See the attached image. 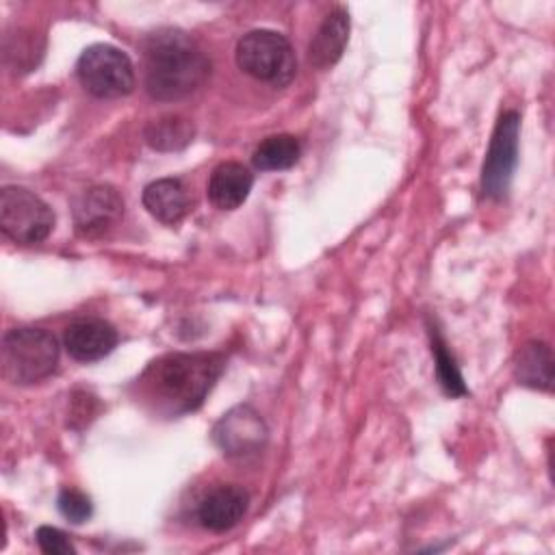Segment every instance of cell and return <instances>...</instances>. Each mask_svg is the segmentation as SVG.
I'll return each mask as SVG.
<instances>
[{"label": "cell", "instance_id": "obj_9", "mask_svg": "<svg viewBox=\"0 0 555 555\" xmlns=\"http://www.w3.org/2000/svg\"><path fill=\"white\" fill-rule=\"evenodd\" d=\"M267 425L251 405L228 410L212 427V440L228 457H247L267 442Z\"/></svg>", "mask_w": 555, "mask_h": 555}, {"label": "cell", "instance_id": "obj_21", "mask_svg": "<svg viewBox=\"0 0 555 555\" xmlns=\"http://www.w3.org/2000/svg\"><path fill=\"white\" fill-rule=\"evenodd\" d=\"M35 540H37L39 548L48 555H74L76 553L69 538L61 529L50 527V525H41L35 531Z\"/></svg>", "mask_w": 555, "mask_h": 555}, {"label": "cell", "instance_id": "obj_19", "mask_svg": "<svg viewBox=\"0 0 555 555\" xmlns=\"http://www.w3.org/2000/svg\"><path fill=\"white\" fill-rule=\"evenodd\" d=\"M41 46H37V37L26 30H17L15 39H4V59L7 63H13L17 69H33L41 59Z\"/></svg>", "mask_w": 555, "mask_h": 555}, {"label": "cell", "instance_id": "obj_3", "mask_svg": "<svg viewBox=\"0 0 555 555\" xmlns=\"http://www.w3.org/2000/svg\"><path fill=\"white\" fill-rule=\"evenodd\" d=\"M59 362L56 338L41 327H15L2 338V375L11 384H35Z\"/></svg>", "mask_w": 555, "mask_h": 555}, {"label": "cell", "instance_id": "obj_6", "mask_svg": "<svg viewBox=\"0 0 555 555\" xmlns=\"http://www.w3.org/2000/svg\"><path fill=\"white\" fill-rule=\"evenodd\" d=\"M0 228L20 245L41 243L54 228V212L37 193L24 186H2Z\"/></svg>", "mask_w": 555, "mask_h": 555}, {"label": "cell", "instance_id": "obj_7", "mask_svg": "<svg viewBox=\"0 0 555 555\" xmlns=\"http://www.w3.org/2000/svg\"><path fill=\"white\" fill-rule=\"evenodd\" d=\"M518 111L501 113L481 165V195L488 199H503L509 191L518 165Z\"/></svg>", "mask_w": 555, "mask_h": 555}, {"label": "cell", "instance_id": "obj_11", "mask_svg": "<svg viewBox=\"0 0 555 555\" xmlns=\"http://www.w3.org/2000/svg\"><path fill=\"white\" fill-rule=\"evenodd\" d=\"M119 336L117 330L102 319H80L67 325L63 345L67 353L78 362H95L108 356Z\"/></svg>", "mask_w": 555, "mask_h": 555}, {"label": "cell", "instance_id": "obj_12", "mask_svg": "<svg viewBox=\"0 0 555 555\" xmlns=\"http://www.w3.org/2000/svg\"><path fill=\"white\" fill-rule=\"evenodd\" d=\"M141 199L145 210L167 225L182 221L191 210L189 189L180 178H160L150 182L143 189Z\"/></svg>", "mask_w": 555, "mask_h": 555}, {"label": "cell", "instance_id": "obj_14", "mask_svg": "<svg viewBox=\"0 0 555 555\" xmlns=\"http://www.w3.org/2000/svg\"><path fill=\"white\" fill-rule=\"evenodd\" d=\"M251 186V171L241 163L228 160L212 169L208 180V199L219 210H234L247 199Z\"/></svg>", "mask_w": 555, "mask_h": 555}, {"label": "cell", "instance_id": "obj_2", "mask_svg": "<svg viewBox=\"0 0 555 555\" xmlns=\"http://www.w3.org/2000/svg\"><path fill=\"white\" fill-rule=\"evenodd\" d=\"M145 89L154 100L173 102L197 91L208 74L210 59L182 30L163 28L143 43Z\"/></svg>", "mask_w": 555, "mask_h": 555}, {"label": "cell", "instance_id": "obj_16", "mask_svg": "<svg viewBox=\"0 0 555 555\" xmlns=\"http://www.w3.org/2000/svg\"><path fill=\"white\" fill-rule=\"evenodd\" d=\"M193 134L195 128L191 119L182 115H163L158 119H152L143 130L145 143L158 152L182 150L193 141Z\"/></svg>", "mask_w": 555, "mask_h": 555}, {"label": "cell", "instance_id": "obj_20", "mask_svg": "<svg viewBox=\"0 0 555 555\" xmlns=\"http://www.w3.org/2000/svg\"><path fill=\"white\" fill-rule=\"evenodd\" d=\"M56 505H59V512H61L67 520L76 522V525L89 520L91 514H93L91 499H89L85 492L76 490V488H63V490L59 492Z\"/></svg>", "mask_w": 555, "mask_h": 555}, {"label": "cell", "instance_id": "obj_18", "mask_svg": "<svg viewBox=\"0 0 555 555\" xmlns=\"http://www.w3.org/2000/svg\"><path fill=\"white\" fill-rule=\"evenodd\" d=\"M429 340H431V353H434V362H436V377L440 388L444 390V395L449 397H462L466 395V384L464 377L457 369V362L453 358V353L449 351L444 338L440 336V332L429 325Z\"/></svg>", "mask_w": 555, "mask_h": 555}, {"label": "cell", "instance_id": "obj_8", "mask_svg": "<svg viewBox=\"0 0 555 555\" xmlns=\"http://www.w3.org/2000/svg\"><path fill=\"white\" fill-rule=\"evenodd\" d=\"M72 217L82 238H98L121 221L124 199L115 186L95 184L74 197Z\"/></svg>", "mask_w": 555, "mask_h": 555}, {"label": "cell", "instance_id": "obj_13", "mask_svg": "<svg viewBox=\"0 0 555 555\" xmlns=\"http://www.w3.org/2000/svg\"><path fill=\"white\" fill-rule=\"evenodd\" d=\"M349 39V13L343 7H336L325 15L321 26L317 28L310 46L308 61L317 69L332 67L345 52Z\"/></svg>", "mask_w": 555, "mask_h": 555}, {"label": "cell", "instance_id": "obj_4", "mask_svg": "<svg viewBox=\"0 0 555 555\" xmlns=\"http://www.w3.org/2000/svg\"><path fill=\"white\" fill-rule=\"evenodd\" d=\"M236 65L271 87H286L297 74L295 50L288 39L269 28L245 33L236 43Z\"/></svg>", "mask_w": 555, "mask_h": 555}, {"label": "cell", "instance_id": "obj_17", "mask_svg": "<svg viewBox=\"0 0 555 555\" xmlns=\"http://www.w3.org/2000/svg\"><path fill=\"white\" fill-rule=\"evenodd\" d=\"M301 156V145L293 134H271L267 139H262L254 154H251V163L256 169L260 171H282V169H291Z\"/></svg>", "mask_w": 555, "mask_h": 555}, {"label": "cell", "instance_id": "obj_15", "mask_svg": "<svg viewBox=\"0 0 555 555\" xmlns=\"http://www.w3.org/2000/svg\"><path fill=\"white\" fill-rule=\"evenodd\" d=\"M514 375L518 384L535 390H551L553 386V351L542 340L525 343L514 360Z\"/></svg>", "mask_w": 555, "mask_h": 555}, {"label": "cell", "instance_id": "obj_1", "mask_svg": "<svg viewBox=\"0 0 555 555\" xmlns=\"http://www.w3.org/2000/svg\"><path fill=\"white\" fill-rule=\"evenodd\" d=\"M225 358L217 351L165 353L137 377L139 399L163 416L197 410L223 373Z\"/></svg>", "mask_w": 555, "mask_h": 555}, {"label": "cell", "instance_id": "obj_10", "mask_svg": "<svg viewBox=\"0 0 555 555\" xmlns=\"http://www.w3.org/2000/svg\"><path fill=\"white\" fill-rule=\"evenodd\" d=\"M249 507V494L241 486H217L197 505V520L204 529L223 533L236 527Z\"/></svg>", "mask_w": 555, "mask_h": 555}, {"label": "cell", "instance_id": "obj_5", "mask_svg": "<svg viewBox=\"0 0 555 555\" xmlns=\"http://www.w3.org/2000/svg\"><path fill=\"white\" fill-rule=\"evenodd\" d=\"M80 85L95 98H121L134 89V69L126 52L108 43L82 50L76 63Z\"/></svg>", "mask_w": 555, "mask_h": 555}]
</instances>
